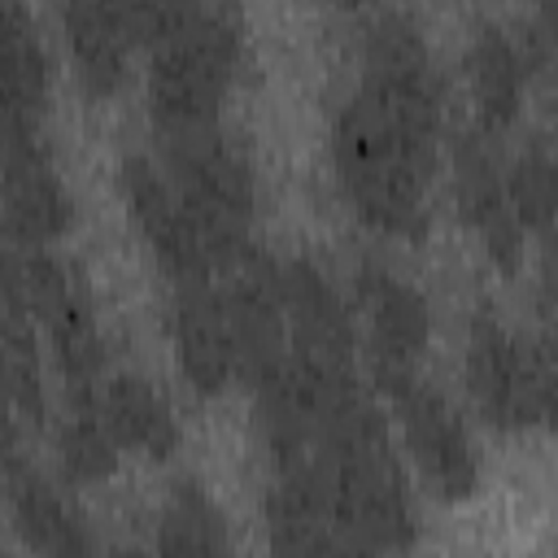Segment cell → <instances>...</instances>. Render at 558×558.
<instances>
[{
    "label": "cell",
    "mask_w": 558,
    "mask_h": 558,
    "mask_svg": "<svg viewBox=\"0 0 558 558\" xmlns=\"http://www.w3.org/2000/svg\"><path fill=\"white\" fill-rule=\"evenodd\" d=\"M331 179L349 214L379 240L423 244L432 231V183L440 144L414 135L357 87L344 92L327 126Z\"/></svg>",
    "instance_id": "6da1fadb"
},
{
    "label": "cell",
    "mask_w": 558,
    "mask_h": 558,
    "mask_svg": "<svg viewBox=\"0 0 558 558\" xmlns=\"http://www.w3.org/2000/svg\"><path fill=\"white\" fill-rule=\"evenodd\" d=\"M318 466L327 484L340 549H410L418 541V506L410 471L388 436L371 388L349 392L318 427Z\"/></svg>",
    "instance_id": "7a4b0ae2"
},
{
    "label": "cell",
    "mask_w": 558,
    "mask_h": 558,
    "mask_svg": "<svg viewBox=\"0 0 558 558\" xmlns=\"http://www.w3.org/2000/svg\"><path fill=\"white\" fill-rule=\"evenodd\" d=\"M144 96L157 135L214 126L248 65V17L240 0H201L148 48Z\"/></svg>",
    "instance_id": "3957f363"
},
{
    "label": "cell",
    "mask_w": 558,
    "mask_h": 558,
    "mask_svg": "<svg viewBox=\"0 0 558 558\" xmlns=\"http://www.w3.org/2000/svg\"><path fill=\"white\" fill-rule=\"evenodd\" d=\"M153 157L174 183L183 209L192 214L222 275L253 248V231L262 218V174L253 148L235 131L214 122L179 135H157Z\"/></svg>",
    "instance_id": "277c9868"
},
{
    "label": "cell",
    "mask_w": 558,
    "mask_h": 558,
    "mask_svg": "<svg viewBox=\"0 0 558 558\" xmlns=\"http://www.w3.org/2000/svg\"><path fill=\"white\" fill-rule=\"evenodd\" d=\"M462 384L484 427L501 436L545 427L554 414L549 327L519 331L493 305H480L462 336Z\"/></svg>",
    "instance_id": "5b68a950"
},
{
    "label": "cell",
    "mask_w": 558,
    "mask_h": 558,
    "mask_svg": "<svg viewBox=\"0 0 558 558\" xmlns=\"http://www.w3.org/2000/svg\"><path fill=\"white\" fill-rule=\"evenodd\" d=\"M349 305L357 323V362L371 392L392 397L423 375L432 353V301L388 257H357L349 275Z\"/></svg>",
    "instance_id": "8992f818"
},
{
    "label": "cell",
    "mask_w": 558,
    "mask_h": 558,
    "mask_svg": "<svg viewBox=\"0 0 558 558\" xmlns=\"http://www.w3.org/2000/svg\"><path fill=\"white\" fill-rule=\"evenodd\" d=\"M357 92L423 140L440 144L449 131V83L410 13H379L362 31Z\"/></svg>",
    "instance_id": "52a82bcc"
},
{
    "label": "cell",
    "mask_w": 558,
    "mask_h": 558,
    "mask_svg": "<svg viewBox=\"0 0 558 558\" xmlns=\"http://www.w3.org/2000/svg\"><path fill=\"white\" fill-rule=\"evenodd\" d=\"M288 362L318 384H357V323L349 292L305 253L279 257Z\"/></svg>",
    "instance_id": "ba28073f"
},
{
    "label": "cell",
    "mask_w": 558,
    "mask_h": 558,
    "mask_svg": "<svg viewBox=\"0 0 558 558\" xmlns=\"http://www.w3.org/2000/svg\"><path fill=\"white\" fill-rule=\"evenodd\" d=\"M388 401L397 410L405 458H410L414 475L423 480L427 497H436L445 506L471 501L484 484V453H480V440H475L466 414L458 410V401L423 375L410 379L405 388H397Z\"/></svg>",
    "instance_id": "9c48e42d"
},
{
    "label": "cell",
    "mask_w": 558,
    "mask_h": 558,
    "mask_svg": "<svg viewBox=\"0 0 558 558\" xmlns=\"http://www.w3.org/2000/svg\"><path fill=\"white\" fill-rule=\"evenodd\" d=\"M549 65V26L545 22H523V26H501V22H480L462 48V74H466V96L475 113V131L501 140L519 126L527 109L532 83Z\"/></svg>",
    "instance_id": "30bf717a"
},
{
    "label": "cell",
    "mask_w": 558,
    "mask_h": 558,
    "mask_svg": "<svg viewBox=\"0 0 558 558\" xmlns=\"http://www.w3.org/2000/svg\"><path fill=\"white\" fill-rule=\"evenodd\" d=\"M118 196H122V209H126L135 235L144 240L153 266L161 270V279L170 288L218 275L205 235L196 231L192 214L183 209L174 183L166 179V170L153 153H126L118 161Z\"/></svg>",
    "instance_id": "8fae6325"
},
{
    "label": "cell",
    "mask_w": 558,
    "mask_h": 558,
    "mask_svg": "<svg viewBox=\"0 0 558 558\" xmlns=\"http://www.w3.org/2000/svg\"><path fill=\"white\" fill-rule=\"evenodd\" d=\"M449 170H453V205L475 248L493 270L519 275L527 253V231L514 218V205L506 192V157L497 140L475 126L458 131L449 140Z\"/></svg>",
    "instance_id": "7c38bea8"
},
{
    "label": "cell",
    "mask_w": 558,
    "mask_h": 558,
    "mask_svg": "<svg viewBox=\"0 0 558 558\" xmlns=\"http://www.w3.org/2000/svg\"><path fill=\"white\" fill-rule=\"evenodd\" d=\"M61 39L74 70V83L87 100H118L131 83L140 39L135 0H61Z\"/></svg>",
    "instance_id": "4fadbf2b"
},
{
    "label": "cell",
    "mask_w": 558,
    "mask_h": 558,
    "mask_svg": "<svg viewBox=\"0 0 558 558\" xmlns=\"http://www.w3.org/2000/svg\"><path fill=\"white\" fill-rule=\"evenodd\" d=\"M0 222L17 244L52 248L78 222L74 187L65 183L48 135L0 153Z\"/></svg>",
    "instance_id": "5bb4252c"
},
{
    "label": "cell",
    "mask_w": 558,
    "mask_h": 558,
    "mask_svg": "<svg viewBox=\"0 0 558 558\" xmlns=\"http://www.w3.org/2000/svg\"><path fill=\"white\" fill-rule=\"evenodd\" d=\"M170 349H174L183 384L196 397L214 401L231 384H240L235 331H231V314H227L218 275L170 288Z\"/></svg>",
    "instance_id": "9a60e30c"
},
{
    "label": "cell",
    "mask_w": 558,
    "mask_h": 558,
    "mask_svg": "<svg viewBox=\"0 0 558 558\" xmlns=\"http://www.w3.org/2000/svg\"><path fill=\"white\" fill-rule=\"evenodd\" d=\"M52 109V57L26 0H0V148L44 131Z\"/></svg>",
    "instance_id": "2e32d148"
},
{
    "label": "cell",
    "mask_w": 558,
    "mask_h": 558,
    "mask_svg": "<svg viewBox=\"0 0 558 558\" xmlns=\"http://www.w3.org/2000/svg\"><path fill=\"white\" fill-rule=\"evenodd\" d=\"M0 471H4L9 523L26 549H39V554H92V549H100V536L92 532V523L74 506V497L65 493V480L57 484L52 475H44L22 453L9 458Z\"/></svg>",
    "instance_id": "e0dca14e"
},
{
    "label": "cell",
    "mask_w": 558,
    "mask_h": 558,
    "mask_svg": "<svg viewBox=\"0 0 558 558\" xmlns=\"http://www.w3.org/2000/svg\"><path fill=\"white\" fill-rule=\"evenodd\" d=\"M262 523H266L270 549H283V554L340 549L318 453L288 462V466H270V480L262 493Z\"/></svg>",
    "instance_id": "ac0fdd59"
},
{
    "label": "cell",
    "mask_w": 558,
    "mask_h": 558,
    "mask_svg": "<svg viewBox=\"0 0 558 558\" xmlns=\"http://www.w3.org/2000/svg\"><path fill=\"white\" fill-rule=\"evenodd\" d=\"M96 405L118 436L122 453H135L144 462H170L183 449V423L174 401L140 371H109L100 379Z\"/></svg>",
    "instance_id": "d6986e66"
},
{
    "label": "cell",
    "mask_w": 558,
    "mask_h": 558,
    "mask_svg": "<svg viewBox=\"0 0 558 558\" xmlns=\"http://www.w3.org/2000/svg\"><path fill=\"white\" fill-rule=\"evenodd\" d=\"M52 458H57V475L65 480V488H100L118 475L122 445L109 432L96 397L70 401L65 414L52 423Z\"/></svg>",
    "instance_id": "ffe728a7"
},
{
    "label": "cell",
    "mask_w": 558,
    "mask_h": 558,
    "mask_svg": "<svg viewBox=\"0 0 558 558\" xmlns=\"http://www.w3.org/2000/svg\"><path fill=\"white\" fill-rule=\"evenodd\" d=\"M153 532H157L153 545H157L161 554H227V549L235 545L227 510H222L218 497H214L201 480H192V475L170 480Z\"/></svg>",
    "instance_id": "44dd1931"
},
{
    "label": "cell",
    "mask_w": 558,
    "mask_h": 558,
    "mask_svg": "<svg viewBox=\"0 0 558 558\" xmlns=\"http://www.w3.org/2000/svg\"><path fill=\"white\" fill-rule=\"evenodd\" d=\"M0 397L22 427H48L52 401L44 353L35 340V323L13 305H0Z\"/></svg>",
    "instance_id": "7402d4cb"
},
{
    "label": "cell",
    "mask_w": 558,
    "mask_h": 558,
    "mask_svg": "<svg viewBox=\"0 0 558 558\" xmlns=\"http://www.w3.org/2000/svg\"><path fill=\"white\" fill-rule=\"evenodd\" d=\"M506 192H510L514 218L523 222L527 240H541V248H549L558 187H554V153L545 135L523 140V148L506 161Z\"/></svg>",
    "instance_id": "603a6c76"
},
{
    "label": "cell",
    "mask_w": 558,
    "mask_h": 558,
    "mask_svg": "<svg viewBox=\"0 0 558 558\" xmlns=\"http://www.w3.org/2000/svg\"><path fill=\"white\" fill-rule=\"evenodd\" d=\"M17 262H22V244L4 231L0 222V305L13 301V283H17Z\"/></svg>",
    "instance_id": "cb8c5ba5"
},
{
    "label": "cell",
    "mask_w": 558,
    "mask_h": 558,
    "mask_svg": "<svg viewBox=\"0 0 558 558\" xmlns=\"http://www.w3.org/2000/svg\"><path fill=\"white\" fill-rule=\"evenodd\" d=\"M22 423H17V414L4 405V397H0V466L9 462V458H17L22 453Z\"/></svg>",
    "instance_id": "d4e9b609"
},
{
    "label": "cell",
    "mask_w": 558,
    "mask_h": 558,
    "mask_svg": "<svg viewBox=\"0 0 558 558\" xmlns=\"http://www.w3.org/2000/svg\"><path fill=\"white\" fill-rule=\"evenodd\" d=\"M327 4H336L340 13H362V9H375L379 0H327Z\"/></svg>",
    "instance_id": "484cf974"
}]
</instances>
